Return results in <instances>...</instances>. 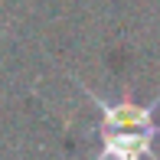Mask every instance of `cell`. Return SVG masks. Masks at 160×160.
<instances>
[{"mask_svg":"<svg viewBox=\"0 0 160 160\" xmlns=\"http://www.w3.org/2000/svg\"><path fill=\"white\" fill-rule=\"evenodd\" d=\"M82 92L95 101L101 114V124H98L101 147L95 160H157L154 144L160 141V121H157L160 98H154L150 105H137L128 88L118 101L98 98L92 88H82Z\"/></svg>","mask_w":160,"mask_h":160,"instance_id":"6da1fadb","label":"cell"}]
</instances>
